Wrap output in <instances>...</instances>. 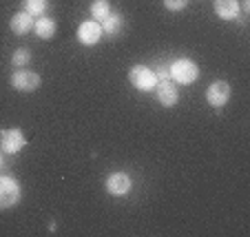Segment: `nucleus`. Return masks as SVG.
<instances>
[{
  "instance_id": "f8f14e48",
  "label": "nucleus",
  "mask_w": 250,
  "mask_h": 237,
  "mask_svg": "<svg viewBox=\"0 0 250 237\" xmlns=\"http://www.w3.org/2000/svg\"><path fill=\"white\" fill-rule=\"evenodd\" d=\"M100 27H102V33H106V36H118V33L122 31V27H124L122 14H118V11L111 9V14L100 22Z\"/></svg>"
},
{
  "instance_id": "7ed1b4c3",
  "label": "nucleus",
  "mask_w": 250,
  "mask_h": 237,
  "mask_svg": "<svg viewBox=\"0 0 250 237\" xmlns=\"http://www.w3.org/2000/svg\"><path fill=\"white\" fill-rule=\"evenodd\" d=\"M128 82H131L137 91H142V93H151V91H155L157 78H155V73H153V69H148V66H144V65H135V66H131V71H128Z\"/></svg>"
},
{
  "instance_id": "2eb2a0df",
  "label": "nucleus",
  "mask_w": 250,
  "mask_h": 237,
  "mask_svg": "<svg viewBox=\"0 0 250 237\" xmlns=\"http://www.w3.org/2000/svg\"><path fill=\"white\" fill-rule=\"evenodd\" d=\"M49 0H24V11L31 14L33 18H40V16L47 14Z\"/></svg>"
},
{
  "instance_id": "4468645a",
  "label": "nucleus",
  "mask_w": 250,
  "mask_h": 237,
  "mask_svg": "<svg viewBox=\"0 0 250 237\" xmlns=\"http://www.w3.org/2000/svg\"><path fill=\"white\" fill-rule=\"evenodd\" d=\"M109 14H111L109 0H93V2H91V18H93L95 22H102Z\"/></svg>"
},
{
  "instance_id": "1a4fd4ad",
  "label": "nucleus",
  "mask_w": 250,
  "mask_h": 237,
  "mask_svg": "<svg viewBox=\"0 0 250 237\" xmlns=\"http://www.w3.org/2000/svg\"><path fill=\"white\" fill-rule=\"evenodd\" d=\"M155 93H157V100H160L162 107H175L177 100H180V91H177V85L173 80H157L155 85Z\"/></svg>"
},
{
  "instance_id": "a211bd4d",
  "label": "nucleus",
  "mask_w": 250,
  "mask_h": 237,
  "mask_svg": "<svg viewBox=\"0 0 250 237\" xmlns=\"http://www.w3.org/2000/svg\"><path fill=\"white\" fill-rule=\"evenodd\" d=\"M239 9H244V11H248L250 9V0H244V5L239 7Z\"/></svg>"
},
{
  "instance_id": "6e6552de",
  "label": "nucleus",
  "mask_w": 250,
  "mask_h": 237,
  "mask_svg": "<svg viewBox=\"0 0 250 237\" xmlns=\"http://www.w3.org/2000/svg\"><path fill=\"white\" fill-rule=\"evenodd\" d=\"M102 36H104L102 27H100V22H95V20H84V22L78 27V40H80V44H84V47L98 44Z\"/></svg>"
},
{
  "instance_id": "0eeeda50",
  "label": "nucleus",
  "mask_w": 250,
  "mask_h": 237,
  "mask_svg": "<svg viewBox=\"0 0 250 237\" xmlns=\"http://www.w3.org/2000/svg\"><path fill=\"white\" fill-rule=\"evenodd\" d=\"M206 100H208V105L215 107V109L224 107L230 100V85L226 80H215L206 89Z\"/></svg>"
},
{
  "instance_id": "6ab92c4d",
  "label": "nucleus",
  "mask_w": 250,
  "mask_h": 237,
  "mask_svg": "<svg viewBox=\"0 0 250 237\" xmlns=\"http://www.w3.org/2000/svg\"><path fill=\"white\" fill-rule=\"evenodd\" d=\"M2 162L5 160H2V151H0V169H2Z\"/></svg>"
},
{
  "instance_id": "f03ea898",
  "label": "nucleus",
  "mask_w": 250,
  "mask_h": 237,
  "mask_svg": "<svg viewBox=\"0 0 250 237\" xmlns=\"http://www.w3.org/2000/svg\"><path fill=\"white\" fill-rule=\"evenodd\" d=\"M22 197V189L11 175H0V211L14 209Z\"/></svg>"
},
{
  "instance_id": "423d86ee",
  "label": "nucleus",
  "mask_w": 250,
  "mask_h": 237,
  "mask_svg": "<svg viewBox=\"0 0 250 237\" xmlns=\"http://www.w3.org/2000/svg\"><path fill=\"white\" fill-rule=\"evenodd\" d=\"M104 186H106L109 195H113V197H124V195L131 193V189H133V180H131V175H128V173H124V171H115V173H111V175L106 177Z\"/></svg>"
},
{
  "instance_id": "f3484780",
  "label": "nucleus",
  "mask_w": 250,
  "mask_h": 237,
  "mask_svg": "<svg viewBox=\"0 0 250 237\" xmlns=\"http://www.w3.org/2000/svg\"><path fill=\"white\" fill-rule=\"evenodd\" d=\"M162 2H164V7L168 11H182L188 5V0H162Z\"/></svg>"
},
{
  "instance_id": "39448f33",
  "label": "nucleus",
  "mask_w": 250,
  "mask_h": 237,
  "mask_svg": "<svg viewBox=\"0 0 250 237\" xmlns=\"http://www.w3.org/2000/svg\"><path fill=\"white\" fill-rule=\"evenodd\" d=\"M24 144H27V138H24V133L20 129H2L0 131V149L7 155L20 153L24 149Z\"/></svg>"
},
{
  "instance_id": "f257e3e1",
  "label": "nucleus",
  "mask_w": 250,
  "mask_h": 237,
  "mask_svg": "<svg viewBox=\"0 0 250 237\" xmlns=\"http://www.w3.org/2000/svg\"><path fill=\"white\" fill-rule=\"evenodd\" d=\"M168 76L175 85H193L199 78V66L190 58H177L168 65Z\"/></svg>"
},
{
  "instance_id": "20e7f679",
  "label": "nucleus",
  "mask_w": 250,
  "mask_h": 237,
  "mask_svg": "<svg viewBox=\"0 0 250 237\" xmlns=\"http://www.w3.org/2000/svg\"><path fill=\"white\" fill-rule=\"evenodd\" d=\"M11 86L20 93H33V91H38L40 85H42V78L38 76L36 71H27V69H16L9 78Z\"/></svg>"
},
{
  "instance_id": "ddd939ff",
  "label": "nucleus",
  "mask_w": 250,
  "mask_h": 237,
  "mask_svg": "<svg viewBox=\"0 0 250 237\" xmlns=\"http://www.w3.org/2000/svg\"><path fill=\"white\" fill-rule=\"evenodd\" d=\"M33 31H36L38 38L49 40L56 36V22H53L51 18H47V16H40V18L33 22Z\"/></svg>"
},
{
  "instance_id": "9b49d317",
  "label": "nucleus",
  "mask_w": 250,
  "mask_h": 237,
  "mask_svg": "<svg viewBox=\"0 0 250 237\" xmlns=\"http://www.w3.org/2000/svg\"><path fill=\"white\" fill-rule=\"evenodd\" d=\"M239 11V0H215V14L222 20H235Z\"/></svg>"
},
{
  "instance_id": "9d476101",
  "label": "nucleus",
  "mask_w": 250,
  "mask_h": 237,
  "mask_svg": "<svg viewBox=\"0 0 250 237\" xmlns=\"http://www.w3.org/2000/svg\"><path fill=\"white\" fill-rule=\"evenodd\" d=\"M33 22H36V18H33L31 14H27V11H18V14L11 16L9 27L16 36H24V33H29L33 29Z\"/></svg>"
},
{
  "instance_id": "dca6fc26",
  "label": "nucleus",
  "mask_w": 250,
  "mask_h": 237,
  "mask_svg": "<svg viewBox=\"0 0 250 237\" xmlns=\"http://www.w3.org/2000/svg\"><path fill=\"white\" fill-rule=\"evenodd\" d=\"M31 62V51H29L27 47H20L14 51V56H11V65L16 66V69H24V66Z\"/></svg>"
}]
</instances>
